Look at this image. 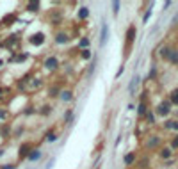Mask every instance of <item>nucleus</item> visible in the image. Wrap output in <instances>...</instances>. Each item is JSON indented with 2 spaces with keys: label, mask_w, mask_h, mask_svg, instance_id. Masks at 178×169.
I'll list each match as a JSON object with an SVG mask.
<instances>
[{
  "label": "nucleus",
  "mask_w": 178,
  "mask_h": 169,
  "mask_svg": "<svg viewBox=\"0 0 178 169\" xmlns=\"http://www.w3.org/2000/svg\"><path fill=\"white\" fill-rule=\"evenodd\" d=\"M136 34H137L136 27H134V25H130V27L127 29V39H125V55H128V52H130V48H132V45H134V41H136Z\"/></svg>",
  "instance_id": "f257e3e1"
},
{
  "label": "nucleus",
  "mask_w": 178,
  "mask_h": 169,
  "mask_svg": "<svg viewBox=\"0 0 178 169\" xmlns=\"http://www.w3.org/2000/svg\"><path fill=\"white\" fill-rule=\"evenodd\" d=\"M43 66H45V70H48V71H55V70H59V66H61L59 57H55V55H48V57L43 61Z\"/></svg>",
  "instance_id": "f03ea898"
},
{
  "label": "nucleus",
  "mask_w": 178,
  "mask_h": 169,
  "mask_svg": "<svg viewBox=\"0 0 178 169\" xmlns=\"http://www.w3.org/2000/svg\"><path fill=\"white\" fill-rule=\"evenodd\" d=\"M109 36H111V29H109V23L107 21H102V27H100V46L103 48L109 41Z\"/></svg>",
  "instance_id": "7ed1b4c3"
},
{
  "label": "nucleus",
  "mask_w": 178,
  "mask_h": 169,
  "mask_svg": "<svg viewBox=\"0 0 178 169\" xmlns=\"http://www.w3.org/2000/svg\"><path fill=\"white\" fill-rule=\"evenodd\" d=\"M45 41H46V36L43 32H36V34H32L29 37V43L32 46H41V45H45Z\"/></svg>",
  "instance_id": "20e7f679"
},
{
  "label": "nucleus",
  "mask_w": 178,
  "mask_h": 169,
  "mask_svg": "<svg viewBox=\"0 0 178 169\" xmlns=\"http://www.w3.org/2000/svg\"><path fill=\"white\" fill-rule=\"evenodd\" d=\"M53 41H55V45H66V43H70V34L68 32H55V36H53Z\"/></svg>",
  "instance_id": "39448f33"
},
{
  "label": "nucleus",
  "mask_w": 178,
  "mask_h": 169,
  "mask_svg": "<svg viewBox=\"0 0 178 169\" xmlns=\"http://www.w3.org/2000/svg\"><path fill=\"white\" fill-rule=\"evenodd\" d=\"M159 144H160V137H159V135H150V137L146 139V143H144V148H146V150H155Z\"/></svg>",
  "instance_id": "423d86ee"
},
{
  "label": "nucleus",
  "mask_w": 178,
  "mask_h": 169,
  "mask_svg": "<svg viewBox=\"0 0 178 169\" xmlns=\"http://www.w3.org/2000/svg\"><path fill=\"white\" fill-rule=\"evenodd\" d=\"M59 100H61L62 103H70V102H73V91H70V89H61Z\"/></svg>",
  "instance_id": "0eeeda50"
},
{
  "label": "nucleus",
  "mask_w": 178,
  "mask_h": 169,
  "mask_svg": "<svg viewBox=\"0 0 178 169\" xmlns=\"http://www.w3.org/2000/svg\"><path fill=\"white\" fill-rule=\"evenodd\" d=\"M89 7H86V5H82V7H78V11H77V18L80 20V21H84V20H87L89 18Z\"/></svg>",
  "instance_id": "6e6552de"
},
{
  "label": "nucleus",
  "mask_w": 178,
  "mask_h": 169,
  "mask_svg": "<svg viewBox=\"0 0 178 169\" xmlns=\"http://www.w3.org/2000/svg\"><path fill=\"white\" fill-rule=\"evenodd\" d=\"M39 159H41V150H37V148L30 150V153L27 155V160H29V162H37Z\"/></svg>",
  "instance_id": "1a4fd4ad"
},
{
  "label": "nucleus",
  "mask_w": 178,
  "mask_h": 169,
  "mask_svg": "<svg viewBox=\"0 0 178 169\" xmlns=\"http://www.w3.org/2000/svg\"><path fill=\"white\" fill-rule=\"evenodd\" d=\"M169 105H171L169 102L160 103V105L157 107V114H159V116H168V114H169Z\"/></svg>",
  "instance_id": "9d476101"
},
{
  "label": "nucleus",
  "mask_w": 178,
  "mask_h": 169,
  "mask_svg": "<svg viewBox=\"0 0 178 169\" xmlns=\"http://www.w3.org/2000/svg\"><path fill=\"white\" fill-rule=\"evenodd\" d=\"M14 21H16V14H7V16L2 18V25H4V27H9V25H12Z\"/></svg>",
  "instance_id": "9b49d317"
},
{
  "label": "nucleus",
  "mask_w": 178,
  "mask_h": 169,
  "mask_svg": "<svg viewBox=\"0 0 178 169\" xmlns=\"http://www.w3.org/2000/svg\"><path fill=\"white\" fill-rule=\"evenodd\" d=\"M18 36H9L5 41H4V46H9V48H14V45H18Z\"/></svg>",
  "instance_id": "f8f14e48"
},
{
  "label": "nucleus",
  "mask_w": 178,
  "mask_h": 169,
  "mask_svg": "<svg viewBox=\"0 0 178 169\" xmlns=\"http://www.w3.org/2000/svg\"><path fill=\"white\" fill-rule=\"evenodd\" d=\"M89 45H91V39H89L87 36L80 37V41H78V48H80V50H87V48H89Z\"/></svg>",
  "instance_id": "ddd939ff"
},
{
  "label": "nucleus",
  "mask_w": 178,
  "mask_h": 169,
  "mask_svg": "<svg viewBox=\"0 0 178 169\" xmlns=\"http://www.w3.org/2000/svg\"><path fill=\"white\" fill-rule=\"evenodd\" d=\"M59 94H61V87H59L57 84L50 86V89H48V96H52V98H57Z\"/></svg>",
  "instance_id": "4468645a"
},
{
  "label": "nucleus",
  "mask_w": 178,
  "mask_h": 169,
  "mask_svg": "<svg viewBox=\"0 0 178 169\" xmlns=\"http://www.w3.org/2000/svg\"><path fill=\"white\" fill-rule=\"evenodd\" d=\"M30 150H32V148H30V144H29V143L21 144V146H20V157H21V159H23V157L27 159V155L30 153Z\"/></svg>",
  "instance_id": "2eb2a0df"
},
{
  "label": "nucleus",
  "mask_w": 178,
  "mask_h": 169,
  "mask_svg": "<svg viewBox=\"0 0 178 169\" xmlns=\"http://www.w3.org/2000/svg\"><path fill=\"white\" fill-rule=\"evenodd\" d=\"M45 139H46V143H55V141L59 139V135H57L53 130H48V132L45 134Z\"/></svg>",
  "instance_id": "dca6fc26"
},
{
  "label": "nucleus",
  "mask_w": 178,
  "mask_h": 169,
  "mask_svg": "<svg viewBox=\"0 0 178 169\" xmlns=\"http://www.w3.org/2000/svg\"><path fill=\"white\" fill-rule=\"evenodd\" d=\"M73 119H75V116H73V109H68L66 114H64V123H66V125H71Z\"/></svg>",
  "instance_id": "f3484780"
},
{
  "label": "nucleus",
  "mask_w": 178,
  "mask_h": 169,
  "mask_svg": "<svg viewBox=\"0 0 178 169\" xmlns=\"http://www.w3.org/2000/svg\"><path fill=\"white\" fill-rule=\"evenodd\" d=\"M123 162H125V166H132L136 162V153H127L123 157Z\"/></svg>",
  "instance_id": "a211bd4d"
},
{
  "label": "nucleus",
  "mask_w": 178,
  "mask_h": 169,
  "mask_svg": "<svg viewBox=\"0 0 178 169\" xmlns=\"http://www.w3.org/2000/svg\"><path fill=\"white\" fill-rule=\"evenodd\" d=\"M39 7H41L39 2H29V4H27V11H30V12H37Z\"/></svg>",
  "instance_id": "6ab92c4d"
},
{
  "label": "nucleus",
  "mask_w": 178,
  "mask_h": 169,
  "mask_svg": "<svg viewBox=\"0 0 178 169\" xmlns=\"http://www.w3.org/2000/svg\"><path fill=\"white\" fill-rule=\"evenodd\" d=\"M137 84H139V77L136 75V77L132 78L130 86H128V91H130V94H134V93H136V87H137Z\"/></svg>",
  "instance_id": "aec40b11"
},
{
  "label": "nucleus",
  "mask_w": 178,
  "mask_h": 169,
  "mask_svg": "<svg viewBox=\"0 0 178 169\" xmlns=\"http://www.w3.org/2000/svg\"><path fill=\"white\" fill-rule=\"evenodd\" d=\"M137 114H139V118H143V116H146L148 114V107H146V103L143 102V103H139V107H137Z\"/></svg>",
  "instance_id": "412c9836"
},
{
  "label": "nucleus",
  "mask_w": 178,
  "mask_h": 169,
  "mask_svg": "<svg viewBox=\"0 0 178 169\" xmlns=\"http://www.w3.org/2000/svg\"><path fill=\"white\" fill-rule=\"evenodd\" d=\"M29 59V53H20V55H12V62H23V61H27Z\"/></svg>",
  "instance_id": "4be33fe9"
},
{
  "label": "nucleus",
  "mask_w": 178,
  "mask_h": 169,
  "mask_svg": "<svg viewBox=\"0 0 178 169\" xmlns=\"http://www.w3.org/2000/svg\"><path fill=\"white\" fill-rule=\"evenodd\" d=\"M50 21H52V25H57V23L61 21V12H59V11H53V12H52Z\"/></svg>",
  "instance_id": "5701e85b"
},
{
  "label": "nucleus",
  "mask_w": 178,
  "mask_h": 169,
  "mask_svg": "<svg viewBox=\"0 0 178 169\" xmlns=\"http://www.w3.org/2000/svg\"><path fill=\"white\" fill-rule=\"evenodd\" d=\"M80 57L84 59V61H89V59H93V52L87 48V50H80Z\"/></svg>",
  "instance_id": "b1692460"
},
{
  "label": "nucleus",
  "mask_w": 178,
  "mask_h": 169,
  "mask_svg": "<svg viewBox=\"0 0 178 169\" xmlns=\"http://www.w3.org/2000/svg\"><path fill=\"white\" fill-rule=\"evenodd\" d=\"M96 62H98V61H96V57H94V59L91 61V64H89V68H87V77H91V75L94 73V70H96Z\"/></svg>",
  "instance_id": "393cba45"
},
{
  "label": "nucleus",
  "mask_w": 178,
  "mask_h": 169,
  "mask_svg": "<svg viewBox=\"0 0 178 169\" xmlns=\"http://www.w3.org/2000/svg\"><path fill=\"white\" fill-rule=\"evenodd\" d=\"M173 64H178V50H173L171 48V53H169V57H168Z\"/></svg>",
  "instance_id": "a878e982"
},
{
  "label": "nucleus",
  "mask_w": 178,
  "mask_h": 169,
  "mask_svg": "<svg viewBox=\"0 0 178 169\" xmlns=\"http://www.w3.org/2000/svg\"><path fill=\"white\" fill-rule=\"evenodd\" d=\"M9 132H11V127H9L7 123H4V127L0 128V135H2V137H7V135H9Z\"/></svg>",
  "instance_id": "bb28decb"
},
{
  "label": "nucleus",
  "mask_w": 178,
  "mask_h": 169,
  "mask_svg": "<svg viewBox=\"0 0 178 169\" xmlns=\"http://www.w3.org/2000/svg\"><path fill=\"white\" fill-rule=\"evenodd\" d=\"M169 53H171V48H169V46H162V48H160V57L168 59V57H169Z\"/></svg>",
  "instance_id": "cd10ccee"
},
{
  "label": "nucleus",
  "mask_w": 178,
  "mask_h": 169,
  "mask_svg": "<svg viewBox=\"0 0 178 169\" xmlns=\"http://www.w3.org/2000/svg\"><path fill=\"white\" fill-rule=\"evenodd\" d=\"M39 112H41L43 116H50V114H52V105H43Z\"/></svg>",
  "instance_id": "c85d7f7f"
},
{
  "label": "nucleus",
  "mask_w": 178,
  "mask_h": 169,
  "mask_svg": "<svg viewBox=\"0 0 178 169\" xmlns=\"http://www.w3.org/2000/svg\"><path fill=\"white\" fill-rule=\"evenodd\" d=\"M171 155H173V151H171L169 148H162V150H160V157H162V159H169Z\"/></svg>",
  "instance_id": "c756f323"
},
{
  "label": "nucleus",
  "mask_w": 178,
  "mask_h": 169,
  "mask_svg": "<svg viewBox=\"0 0 178 169\" xmlns=\"http://www.w3.org/2000/svg\"><path fill=\"white\" fill-rule=\"evenodd\" d=\"M7 118H9V110H7V109H0V121L5 123Z\"/></svg>",
  "instance_id": "7c9ffc66"
},
{
  "label": "nucleus",
  "mask_w": 178,
  "mask_h": 169,
  "mask_svg": "<svg viewBox=\"0 0 178 169\" xmlns=\"http://www.w3.org/2000/svg\"><path fill=\"white\" fill-rule=\"evenodd\" d=\"M23 114H25V116L36 114V107H34V105H27V107H25V110H23Z\"/></svg>",
  "instance_id": "2f4dec72"
},
{
  "label": "nucleus",
  "mask_w": 178,
  "mask_h": 169,
  "mask_svg": "<svg viewBox=\"0 0 178 169\" xmlns=\"http://www.w3.org/2000/svg\"><path fill=\"white\" fill-rule=\"evenodd\" d=\"M169 103H178V89H175L171 93V98H169Z\"/></svg>",
  "instance_id": "473e14b6"
},
{
  "label": "nucleus",
  "mask_w": 178,
  "mask_h": 169,
  "mask_svg": "<svg viewBox=\"0 0 178 169\" xmlns=\"http://www.w3.org/2000/svg\"><path fill=\"white\" fill-rule=\"evenodd\" d=\"M119 7H121V4H119V2H112V12H114V14H118V12H119Z\"/></svg>",
  "instance_id": "72a5a7b5"
},
{
  "label": "nucleus",
  "mask_w": 178,
  "mask_h": 169,
  "mask_svg": "<svg viewBox=\"0 0 178 169\" xmlns=\"http://www.w3.org/2000/svg\"><path fill=\"white\" fill-rule=\"evenodd\" d=\"M41 86H43V80H41V78H34V82H32V86H30V87H34V89H36V87H41Z\"/></svg>",
  "instance_id": "f704fd0d"
},
{
  "label": "nucleus",
  "mask_w": 178,
  "mask_h": 169,
  "mask_svg": "<svg viewBox=\"0 0 178 169\" xmlns=\"http://www.w3.org/2000/svg\"><path fill=\"white\" fill-rule=\"evenodd\" d=\"M150 16H152V9H148V11H146V12H144V16H143V21H144V23H146V21H148V20H150Z\"/></svg>",
  "instance_id": "c9c22d12"
},
{
  "label": "nucleus",
  "mask_w": 178,
  "mask_h": 169,
  "mask_svg": "<svg viewBox=\"0 0 178 169\" xmlns=\"http://www.w3.org/2000/svg\"><path fill=\"white\" fill-rule=\"evenodd\" d=\"M146 119H148V123H150V125H153V121H155V116H153L152 112H148V114H146Z\"/></svg>",
  "instance_id": "e433bc0d"
},
{
  "label": "nucleus",
  "mask_w": 178,
  "mask_h": 169,
  "mask_svg": "<svg viewBox=\"0 0 178 169\" xmlns=\"http://www.w3.org/2000/svg\"><path fill=\"white\" fill-rule=\"evenodd\" d=\"M14 168H16L14 164H5V166H2L0 169H14Z\"/></svg>",
  "instance_id": "4c0bfd02"
},
{
  "label": "nucleus",
  "mask_w": 178,
  "mask_h": 169,
  "mask_svg": "<svg viewBox=\"0 0 178 169\" xmlns=\"http://www.w3.org/2000/svg\"><path fill=\"white\" fill-rule=\"evenodd\" d=\"M53 162H55V159H52V160L46 164V169H52V168H53Z\"/></svg>",
  "instance_id": "58836bf2"
},
{
  "label": "nucleus",
  "mask_w": 178,
  "mask_h": 169,
  "mask_svg": "<svg viewBox=\"0 0 178 169\" xmlns=\"http://www.w3.org/2000/svg\"><path fill=\"white\" fill-rule=\"evenodd\" d=\"M173 148H178V135L175 137V141H173Z\"/></svg>",
  "instance_id": "ea45409f"
},
{
  "label": "nucleus",
  "mask_w": 178,
  "mask_h": 169,
  "mask_svg": "<svg viewBox=\"0 0 178 169\" xmlns=\"http://www.w3.org/2000/svg\"><path fill=\"white\" fill-rule=\"evenodd\" d=\"M123 71H125V68H123V66H121V68H119V71H118V75H116V77H121V73H123Z\"/></svg>",
  "instance_id": "a19ab883"
}]
</instances>
